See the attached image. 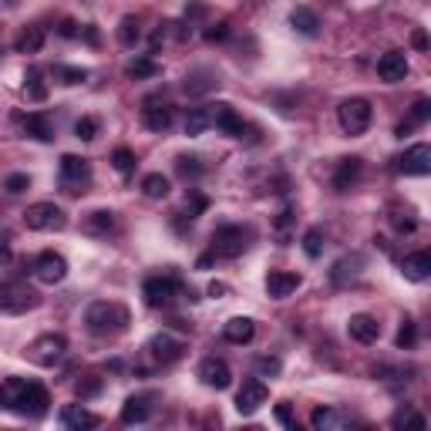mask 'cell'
I'll use <instances>...</instances> for the list:
<instances>
[{
    "label": "cell",
    "instance_id": "6da1fadb",
    "mask_svg": "<svg viewBox=\"0 0 431 431\" xmlns=\"http://www.w3.org/2000/svg\"><path fill=\"white\" fill-rule=\"evenodd\" d=\"M85 327L94 337H115L128 327V310L122 304H111V300H98L85 313Z\"/></svg>",
    "mask_w": 431,
    "mask_h": 431
},
{
    "label": "cell",
    "instance_id": "7a4b0ae2",
    "mask_svg": "<svg viewBox=\"0 0 431 431\" xmlns=\"http://www.w3.org/2000/svg\"><path fill=\"white\" fill-rule=\"evenodd\" d=\"M249 239H253V232L249 226H239V223H226V226H219L213 232V253L216 256H223V260H236V256H243L249 249Z\"/></svg>",
    "mask_w": 431,
    "mask_h": 431
},
{
    "label": "cell",
    "instance_id": "3957f363",
    "mask_svg": "<svg viewBox=\"0 0 431 431\" xmlns=\"http://www.w3.org/2000/svg\"><path fill=\"white\" fill-rule=\"evenodd\" d=\"M337 122L347 135H364L370 128V122H374V108H370L368 98H347L337 108Z\"/></svg>",
    "mask_w": 431,
    "mask_h": 431
},
{
    "label": "cell",
    "instance_id": "277c9868",
    "mask_svg": "<svg viewBox=\"0 0 431 431\" xmlns=\"http://www.w3.org/2000/svg\"><path fill=\"white\" fill-rule=\"evenodd\" d=\"M24 226L34 232H51V230H64L68 226V213H64L58 202H34L24 213Z\"/></svg>",
    "mask_w": 431,
    "mask_h": 431
},
{
    "label": "cell",
    "instance_id": "5b68a950",
    "mask_svg": "<svg viewBox=\"0 0 431 431\" xmlns=\"http://www.w3.org/2000/svg\"><path fill=\"white\" fill-rule=\"evenodd\" d=\"M47 408H51V394L44 385H34V381H24V387L17 391L14 404H11V411L24 418H44Z\"/></svg>",
    "mask_w": 431,
    "mask_h": 431
},
{
    "label": "cell",
    "instance_id": "8992f818",
    "mask_svg": "<svg viewBox=\"0 0 431 431\" xmlns=\"http://www.w3.org/2000/svg\"><path fill=\"white\" fill-rule=\"evenodd\" d=\"M64 351H68V340H64V334H44V337L34 340L24 354L31 357L37 368H54V364L64 357Z\"/></svg>",
    "mask_w": 431,
    "mask_h": 431
},
{
    "label": "cell",
    "instance_id": "52a82bcc",
    "mask_svg": "<svg viewBox=\"0 0 431 431\" xmlns=\"http://www.w3.org/2000/svg\"><path fill=\"white\" fill-rule=\"evenodd\" d=\"M182 290V283L175 277H149L142 283V296H145V304L149 307H169L172 300H175V293Z\"/></svg>",
    "mask_w": 431,
    "mask_h": 431
},
{
    "label": "cell",
    "instance_id": "ba28073f",
    "mask_svg": "<svg viewBox=\"0 0 431 431\" xmlns=\"http://www.w3.org/2000/svg\"><path fill=\"white\" fill-rule=\"evenodd\" d=\"M37 307V293L27 283H4L0 287V313H24Z\"/></svg>",
    "mask_w": 431,
    "mask_h": 431
},
{
    "label": "cell",
    "instance_id": "9c48e42d",
    "mask_svg": "<svg viewBox=\"0 0 431 431\" xmlns=\"http://www.w3.org/2000/svg\"><path fill=\"white\" fill-rule=\"evenodd\" d=\"M61 182L64 189L77 196V192H85L81 185L92 182V162L88 158H81V155H64L61 158Z\"/></svg>",
    "mask_w": 431,
    "mask_h": 431
},
{
    "label": "cell",
    "instance_id": "30bf717a",
    "mask_svg": "<svg viewBox=\"0 0 431 431\" xmlns=\"http://www.w3.org/2000/svg\"><path fill=\"white\" fill-rule=\"evenodd\" d=\"M34 277L47 283V287H54V283H61L68 277V260H64L61 253H54V249H44V253H37L34 256Z\"/></svg>",
    "mask_w": 431,
    "mask_h": 431
},
{
    "label": "cell",
    "instance_id": "8fae6325",
    "mask_svg": "<svg viewBox=\"0 0 431 431\" xmlns=\"http://www.w3.org/2000/svg\"><path fill=\"white\" fill-rule=\"evenodd\" d=\"M145 354L152 357L158 368H169V364H175V361H179V357L185 354V344L162 330V334H155V337L149 340V344H145Z\"/></svg>",
    "mask_w": 431,
    "mask_h": 431
},
{
    "label": "cell",
    "instance_id": "7c38bea8",
    "mask_svg": "<svg viewBox=\"0 0 431 431\" xmlns=\"http://www.w3.org/2000/svg\"><path fill=\"white\" fill-rule=\"evenodd\" d=\"M266 398H270V391H266V385H263L260 377H246L243 387L236 391V411L239 415H256L263 404H266Z\"/></svg>",
    "mask_w": 431,
    "mask_h": 431
},
{
    "label": "cell",
    "instance_id": "4fadbf2b",
    "mask_svg": "<svg viewBox=\"0 0 431 431\" xmlns=\"http://www.w3.org/2000/svg\"><path fill=\"white\" fill-rule=\"evenodd\" d=\"M394 169L404 172V175H428L431 172V145H411L404 155L394 158Z\"/></svg>",
    "mask_w": 431,
    "mask_h": 431
},
{
    "label": "cell",
    "instance_id": "5bb4252c",
    "mask_svg": "<svg viewBox=\"0 0 431 431\" xmlns=\"http://www.w3.org/2000/svg\"><path fill=\"white\" fill-rule=\"evenodd\" d=\"M199 377L206 387H216V391H226L232 385V370L223 357H206L199 364Z\"/></svg>",
    "mask_w": 431,
    "mask_h": 431
},
{
    "label": "cell",
    "instance_id": "9a60e30c",
    "mask_svg": "<svg viewBox=\"0 0 431 431\" xmlns=\"http://www.w3.org/2000/svg\"><path fill=\"white\" fill-rule=\"evenodd\" d=\"M213 125L219 128V132H226V135H232V139H243L249 132V125L236 115V108L226 105V101H219V105H213Z\"/></svg>",
    "mask_w": 431,
    "mask_h": 431
},
{
    "label": "cell",
    "instance_id": "2e32d148",
    "mask_svg": "<svg viewBox=\"0 0 431 431\" xmlns=\"http://www.w3.org/2000/svg\"><path fill=\"white\" fill-rule=\"evenodd\" d=\"M310 425L317 431H344L354 425V418L347 411H337V408H313L310 411Z\"/></svg>",
    "mask_w": 431,
    "mask_h": 431
},
{
    "label": "cell",
    "instance_id": "e0dca14e",
    "mask_svg": "<svg viewBox=\"0 0 431 431\" xmlns=\"http://www.w3.org/2000/svg\"><path fill=\"white\" fill-rule=\"evenodd\" d=\"M300 283H304V277H300V273H290V270H273V273L266 277V293H270L273 300H287L290 293L300 290Z\"/></svg>",
    "mask_w": 431,
    "mask_h": 431
},
{
    "label": "cell",
    "instance_id": "ac0fdd59",
    "mask_svg": "<svg viewBox=\"0 0 431 431\" xmlns=\"http://www.w3.org/2000/svg\"><path fill=\"white\" fill-rule=\"evenodd\" d=\"M213 88H219V75H216L213 68H196V71H189L182 81V92L189 94V98H199V94L213 92Z\"/></svg>",
    "mask_w": 431,
    "mask_h": 431
},
{
    "label": "cell",
    "instance_id": "d6986e66",
    "mask_svg": "<svg viewBox=\"0 0 431 431\" xmlns=\"http://www.w3.org/2000/svg\"><path fill=\"white\" fill-rule=\"evenodd\" d=\"M172 122H175V108L172 105H155V101H149V105L142 108V125L149 132H169Z\"/></svg>",
    "mask_w": 431,
    "mask_h": 431
},
{
    "label": "cell",
    "instance_id": "ffe728a7",
    "mask_svg": "<svg viewBox=\"0 0 431 431\" xmlns=\"http://www.w3.org/2000/svg\"><path fill=\"white\" fill-rule=\"evenodd\" d=\"M404 75H408V58H404V51H387L385 58L377 61V77L387 81V85L404 81Z\"/></svg>",
    "mask_w": 431,
    "mask_h": 431
},
{
    "label": "cell",
    "instance_id": "44dd1931",
    "mask_svg": "<svg viewBox=\"0 0 431 431\" xmlns=\"http://www.w3.org/2000/svg\"><path fill=\"white\" fill-rule=\"evenodd\" d=\"M347 334H351L357 344H374V340L381 337V323L374 320L370 313H354V317L347 320Z\"/></svg>",
    "mask_w": 431,
    "mask_h": 431
},
{
    "label": "cell",
    "instance_id": "7402d4cb",
    "mask_svg": "<svg viewBox=\"0 0 431 431\" xmlns=\"http://www.w3.org/2000/svg\"><path fill=\"white\" fill-rule=\"evenodd\" d=\"M253 337H256V323L249 320V317H232V320L223 327V340H226V344H236V347L249 344Z\"/></svg>",
    "mask_w": 431,
    "mask_h": 431
},
{
    "label": "cell",
    "instance_id": "603a6c76",
    "mask_svg": "<svg viewBox=\"0 0 431 431\" xmlns=\"http://www.w3.org/2000/svg\"><path fill=\"white\" fill-rule=\"evenodd\" d=\"M61 425L71 431H85V428H98V415H92L85 404H64L61 411Z\"/></svg>",
    "mask_w": 431,
    "mask_h": 431
},
{
    "label": "cell",
    "instance_id": "cb8c5ba5",
    "mask_svg": "<svg viewBox=\"0 0 431 431\" xmlns=\"http://www.w3.org/2000/svg\"><path fill=\"white\" fill-rule=\"evenodd\" d=\"M361 172H364V162H361L357 155H351V158H340L337 172H334V189H337V192H347L351 185H357Z\"/></svg>",
    "mask_w": 431,
    "mask_h": 431
},
{
    "label": "cell",
    "instance_id": "d4e9b609",
    "mask_svg": "<svg viewBox=\"0 0 431 431\" xmlns=\"http://www.w3.org/2000/svg\"><path fill=\"white\" fill-rule=\"evenodd\" d=\"M149 394H132V398L122 404V425H142V421H149L152 415V404H149Z\"/></svg>",
    "mask_w": 431,
    "mask_h": 431
},
{
    "label": "cell",
    "instance_id": "484cf974",
    "mask_svg": "<svg viewBox=\"0 0 431 431\" xmlns=\"http://www.w3.org/2000/svg\"><path fill=\"white\" fill-rule=\"evenodd\" d=\"M20 122H24V132L34 135L37 142H54V122L47 118L44 111H31V115H24Z\"/></svg>",
    "mask_w": 431,
    "mask_h": 431
},
{
    "label": "cell",
    "instance_id": "4316f807",
    "mask_svg": "<svg viewBox=\"0 0 431 431\" xmlns=\"http://www.w3.org/2000/svg\"><path fill=\"white\" fill-rule=\"evenodd\" d=\"M401 273L408 280H415V283H421V280L431 277V253H411V256H404V263H401Z\"/></svg>",
    "mask_w": 431,
    "mask_h": 431
},
{
    "label": "cell",
    "instance_id": "83f0119b",
    "mask_svg": "<svg viewBox=\"0 0 431 431\" xmlns=\"http://www.w3.org/2000/svg\"><path fill=\"white\" fill-rule=\"evenodd\" d=\"M428 118H431V101H428V98H418L415 105H411V115H408V122H401L398 128H394V135H398V139H404L411 128L425 125Z\"/></svg>",
    "mask_w": 431,
    "mask_h": 431
},
{
    "label": "cell",
    "instance_id": "f1b7e54d",
    "mask_svg": "<svg viewBox=\"0 0 431 431\" xmlns=\"http://www.w3.org/2000/svg\"><path fill=\"white\" fill-rule=\"evenodd\" d=\"M206 128H213V105L189 108V115H185V135H202Z\"/></svg>",
    "mask_w": 431,
    "mask_h": 431
},
{
    "label": "cell",
    "instance_id": "f546056e",
    "mask_svg": "<svg viewBox=\"0 0 431 431\" xmlns=\"http://www.w3.org/2000/svg\"><path fill=\"white\" fill-rule=\"evenodd\" d=\"M290 24L304 34V37H317V34H320V17L313 14L310 7H296L290 14Z\"/></svg>",
    "mask_w": 431,
    "mask_h": 431
},
{
    "label": "cell",
    "instance_id": "4dcf8cb0",
    "mask_svg": "<svg viewBox=\"0 0 431 431\" xmlns=\"http://www.w3.org/2000/svg\"><path fill=\"white\" fill-rule=\"evenodd\" d=\"M14 47L20 51V54H37V51L44 47V27H37V24H31V27H24V31L17 34Z\"/></svg>",
    "mask_w": 431,
    "mask_h": 431
},
{
    "label": "cell",
    "instance_id": "1f68e13d",
    "mask_svg": "<svg viewBox=\"0 0 431 431\" xmlns=\"http://www.w3.org/2000/svg\"><path fill=\"white\" fill-rule=\"evenodd\" d=\"M24 92L31 101H44L47 98V85H44V71L41 68H27V75H24Z\"/></svg>",
    "mask_w": 431,
    "mask_h": 431
},
{
    "label": "cell",
    "instance_id": "d6a6232c",
    "mask_svg": "<svg viewBox=\"0 0 431 431\" xmlns=\"http://www.w3.org/2000/svg\"><path fill=\"white\" fill-rule=\"evenodd\" d=\"M142 192H145L149 199H165V196H169V179H165L162 172H149V175L142 179Z\"/></svg>",
    "mask_w": 431,
    "mask_h": 431
},
{
    "label": "cell",
    "instance_id": "836d02e7",
    "mask_svg": "<svg viewBox=\"0 0 431 431\" xmlns=\"http://www.w3.org/2000/svg\"><path fill=\"white\" fill-rule=\"evenodd\" d=\"M175 172L189 182V179H199L202 172H206V165H199V158H192V155H179L175 158Z\"/></svg>",
    "mask_w": 431,
    "mask_h": 431
},
{
    "label": "cell",
    "instance_id": "e575fe53",
    "mask_svg": "<svg viewBox=\"0 0 431 431\" xmlns=\"http://www.w3.org/2000/svg\"><path fill=\"white\" fill-rule=\"evenodd\" d=\"M88 230L92 232H111L115 230V213L111 209H94L88 216Z\"/></svg>",
    "mask_w": 431,
    "mask_h": 431
},
{
    "label": "cell",
    "instance_id": "d590c367",
    "mask_svg": "<svg viewBox=\"0 0 431 431\" xmlns=\"http://www.w3.org/2000/svg\"><path fill=\"white\" fill-rule=\"evenodd\" d=\"M304 253H307L310 260H317L323 253V230L320 226H310V230L304 232Z\"/></svg>",
    "mask_w": 431,
    "mask_h": 431
},
{
    "label": "cell",
    "instance_id": "8d00e7d4",
    "mask_svg": "<svg viewBox=\"0 0 431 431\" xmlns=\"http://www.w3.org/2000/svg\"><path fill=\"white\" fill-rule=\"evenodd\" d=\"M391 425H394V428H408V425H411V428H425L428 421H425V415H418L415 408H401L398 415L391 418Z\"/></svg>",
    "mask_w": 431,
    "mask_h": 431
},
{
    "label": "cell",
    "instance_id": "74e56055",
    "mask_svg": "<svg viewBox=\"0 0 431 431\" xmlns=\"http://www.w3.org/2000/svg\"><path fill=\"white\" fill-rule=\"evenodd\" d=\"M111 165L122 172V175H132L139 162H135V152H132V149H115V152H111Z\"/></svg>",
    "mask_w": 431,
    "mask_h": 431
},
{
    "label": "cell",
    "instance_id": "f35d334b",
    "mask_svg": "<svg viewBox=\"0 0 431 431\" xmlns=\"http://www.w3.org/2000/svg\"><path fill=\"white\" fill-rule=\"evenodd\" d=\"M54 77H61V85H81V81H88V71L71 68V64H54Z\"/></svg>",
    "mask_w": 431,
    "mask_h": 431
},
{
    "label": "cell",
    "instance_id": "ab89813d",
    "mask_svg": "<svg viewBox=\"0 0 431 431\" xmlns=\"http://www.w3.org/2000/svg\"><path fill=\"white\" fill-rule=\"evenodd\" d=\"M158 75V64L152 58H135L128 64V77H155Z\"/></svg>",
    "mask_w": 431,
    "mask_h": 431
},
{
    "label": "cell",
    "instance_id": "60d3db41",
    "mask_svg": "<svg viewBox=\"0 0 431 431\" xmlns=\"http://www.w3.org/2000/svg\"><path fill=\"white\" fill-rule=\"evenodd\" d=\"M118 41L125 47H132L139 41V20L135 17H122V24H118Z\"/></svg>",
    "mask_w": 431,
    "mask_h": 431
},
{
    "label": "cell",
    "instance_id": "b9f144b4",
    "mask_svg": "<svg viewBox=\"0 0 431 431\" xmlns=\"http://www.w3.org/2000/svg\"><path fill=\"white\" fill-rule=\"evenodd\" d=\"M415 340H418V330H415V320H401V330H398V347L401 351H411L415 347Z\"/></svg>",
    "mask_w": 431,
    "mask_h": 431
},
{
    "label": "cell",
    "instance_id": "7bdbcfd3",
    "mask_svg": "<svg viewBox=\"0 0 431 431\" xmlns=\"http://www.w3.org/2000/svg\"><path fill=\"white\" fill-rule=\"evenodd\" d=\"M75 135L81 142H92V139H98V122H94L92 115H85V118H77V125H75Z\"/></svg>",
    "mask_w": 431,
    "mask_h": 431
},
{
    "label": "cell",
    "instance_id": "ee69618b",
    "mask_svg": "<svg viewBox=\"0 0 431 431\" xmlns=\"http://www.w3.org/2000/svg\"><path fill=\"white\" fill-rule=\"evenodd\" d=\"M4 189H7V192H24V189H31V179H27V175H24V172H14V175H7V179H4Z\"/></svg>",
    "mask_w": 431,
    "mask_h": 431
},
{
    "label": "cell",
    "instance_id": "f6af8a7d",
    "mask_svg": "<svg viewBox=\"0 0 431 431\" xmlns=\"http://www.w3.org/2000/svg\"><path fill=\"white\" fill-rule=\"evenodd\" d=\"M206 209H209V199H206L202 192H192V189H189V219H196V216H202Z\"/></svg>",
    "mask_w": 431,
    "mask_h": 431
},
{
    "label": "cell",
    "instance_id": "bcb514c9",
    "mask_svg": "<svg viewBox=\"0 0 431 431\" xmlns=\"http://www.w3.org/2000/svg\"><path fill=\"white\" fill-rule=\"evenodd\" d=\"M101 391V377H85V381H77V398H94Z\"/></svg>",
    "mask_w": 431,
    "mask_h": 431
},
{
    "label": "cell",
    "instance_id": "7dc6e473",
    "mask_svg": "<svg viewBox=\"0 0 431 431\" xmlns=\"http://www.w3.org/2000/svg\"><path fill=\"white\" fill-rule=\"evenodd\" d=\"M290 223H293V209L287 206V209L277 216V236H280V239H290V232H287V230H290Z\"/></svg>",
    "mask_w": 431,
    "mask_h": 431
},
{
    "label": "cell",
    "instance_id": "c3c4849f",
    "mask_svg": "<svg viewBox=\"0 0 431 431\" xmlns=\"http://www.w3.org/2000/svg\"><path fill=\"white\" fill-rule=\"evenodd\" d=\"M391 223H394V230H398V232H415V226H418V223H415V219H411L408 213L391 216Z\"/></svg>",
    "mask_w": 431,
    "mask_h": 431
},
{
    "label": "cell",
    "instance_id": "681fc988",
    "mask_svg": "<svg viewBox=\"0 0 431 431\" xmlns=\"http://www.w3.org/2000/svg\"><path fill=\"white\" fill-rule=\"evenodd\" d=\"M273 415H277V421L283 425V428H293V425H296V421H293V411H290V404H287V401H280Z\"/></svg>",
    "mask_w": 431,
    "mask_h": 431
},
{
    "label": "cell",
    "instance_id": "f907efd6",
    "mask_svg": "<svg viewBox=\"0 0 431 431\" xmlns=\"http://www.w3.org/2000/svg\"><path fill=\"white\" fill-rule=\"evenodd\" d=\"M280 368H283L280 357H260V361H256V370H260V374H280Z\"/></svg>",
    "mask_w": 431,
    "mask_h": 431
},
{
    "label": "cell",
    "instance_id": "816d5d0a",
    "mask_svg": "<svg viewBox=\"0 0 431 431\" xmlns=\"http://www.w3.org/2000/svg\"><path fill=\"white\" fill-rule=\"evenodd\" d=\"M226 37H230V24L226 20H219V24H213L206 31V41H226Z\"/></svg>",
    "mask_w": 431,
    "mask_h": 431
},
{
    "label": "cell",
    "instance_id": "f5cc1de1",
    "mask_svg": "<svg viewBox=\"0 0 431 431\" xmlns=\"http://www.w3.org/2000/svg\"><path fill=\"white\" fill-rule=\"evenodd\" d=\"M196 17H206V4H189L185 7V20H196Z\"/></svg>",
    "mask_w": 431,
    "mask_h": 431
},
{
    "label": "cell",
    "instance_id": "db71d44e",
    "mask_svg": "<svg viewBox=\"0 0 431 431\" xmlns=\"http://www.w3.org/2000/svg\"><path fill=\"white\" fill-rule=\"evenodd\" d=\"M411 44H415L418 51H428V34H425V31H415V34H411Z\"/></svg>",
    "mask_w": 431,
    "mask_h": 431
},
{
    "label": "cell",
    "instance_id": "11a10c76",
    "mask_svg": "<svg viewBox=\"0 0 431 431\" xmlns=\"http://www.w3.org/2000/svg\"><path fill=\"white\" fill-rule=\"evenodd\" d=\"M226 293H230V287H226V283H219V280H213V283H209V296H226Z\"/></svg>",
    "mask_w": 431,
    "mask_h": 431
},
{
    "label": "cell",
    "instance_id": "9f6ffc18",
    "mask_svg": "<svg viewBox=\"0 0 431 431\" xmlns=\"http://www.w3.org/2000/svg\"><path fill=\"white\" fill-rule=\"evenodd\" d=\"M61 37H77V24H75V20H64V24H61Z\"/></svg>",
    "mask_w": 431,
    "mask_h": 431
},
{
    "label": "cell",
    "instance_id": "6f0895ef",
    "mask_svg": "<svg viewBox=\"0 0 431 431\" xmlns=\"http://www.w3.org/2000/svg\"><path fill=\"white\" fill-rule=\"evenodd\" d=\"M85 37H88V44H98V31L94 27H85Z\"/></svg>",
    "mask_w": 431,
    "mask_h": 431
},
{
    "label": "cell",
    "instance_id": "680465c9",
    "mask_svg": "<svg viewBox=\"0 0 431 431\" xmlns=\"http://www.w3.org/2000/svg\"><path fill=\"white\" fill-rule=\"evenodd\" d=\"M0 260H11V249H7V243H0Z\"/></svg>",
    "mask_w": 431,
    "mask_h": 431
}]
</instances>
